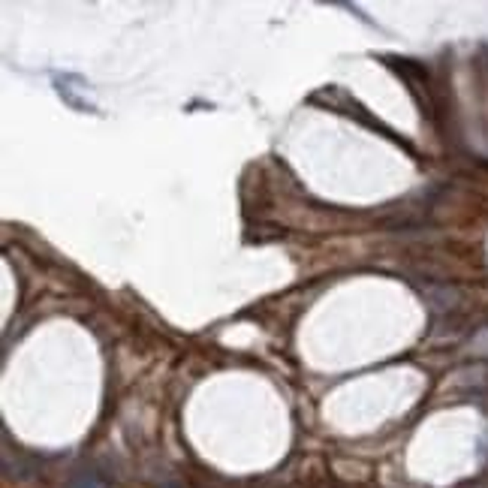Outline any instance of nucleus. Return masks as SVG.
<instances>
[{"instance_id":"nucleus-1","label":"nucleus","mask_w":488,"mask_h":488,"mask_svg":"<svg viewBox=\"0 0 488 488\" xmlns=\"http://www.w3.org/2000/svg\"><path fill=\"white\" fill-rule=\"evenodd\" d=\"M67 488H102V485L94 473H79V477H73V482Z\"/></svg>"}]
</instances>
